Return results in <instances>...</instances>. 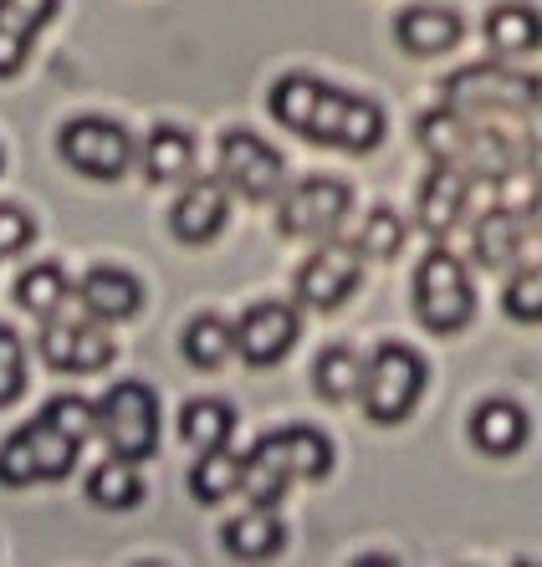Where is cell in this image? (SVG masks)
<instances>
[{"label": "cell", "mask_w": 542, "mask_h": 567, "mask_svg": "<svg viewBox=\"0 0 542 567\" xmlns=\"http://www.w3.org/2000/svg\"><path fill=\"white\" fill-rule=\"evenodd\" d=\"M415 138L430 154V164H456V169H471V154H477V118L461 113V107H430L415 118Z\"/></svg>", "instance_id": "16"}, {"label": "cell", "mask_w": 542, "mask_h": 567, "mask_svg": "<svg viewBox=\"0 0 542 567\" xmlns=\"http://www.w3.org/2000/svg\"><path fill=\"white\" fill-rule=\"evenodd\" d=\"M333 471V440L313 424H287L272 435L256 440V450L246 455V486L241 496H252L256 506H277L282 491L292 481H323Z\"/></svg>", "instance_id": "2"}, {"label": "cell", "mask_w": 542, "mask_h": 567, "mask_svg": "<svg viewBox=\"0 0 542 567\" xmlns=\"http://www.w3.org/2000/svg\"><path fill=\"white\" fill-rule=\"evenodd\" d=\"M502 307L512 322H542V261L512 266V277L502 287Z\"/></svg>", "instance_id": "30"}, {"label": "cell", "mask_w": 542, "mask_h": 567, "mask_svg": "<svg viewBox=\"0 0 542 567\" xmlns=\"http://www.w3.org/2000/svg\"><path fill=\"white\" fill-rule=\"evenodd\" d=\"M415 312L430 332H461L477 312V291L466 277L461 256L450 251H430L415 271Z\"/></svg>", "instance_id": "7"}, {"label": "cell", "mask_w": 542, "mask_h": 567, "mask_svg": "<svg viewBox=\"0 0 542 567\" xmlns=\"http://www.w3.org/2000/svg\"><path fill=\"white\" fill-rule=\"evenodd\" d=\"M348 205H354V195H348L344 179H303V185L282 199L277 225H282V236H292V240H328L344 230Z\"/></svg>", "instance_id": "10"}, {"label": "cell", "mask_w": 542, "mask_h": 567, "mask_svg": "<svg viewBox=\"0 0 542 567\" xmlns=\"http://www.w3.org/2000/svg\"><path fill=\"white\" fill-rule=\"evenodd\" d=\"M41 358L52 363L57 373H98L113 363V338L93 322H52L41 328Z\"/></svg>", "instance_id": "13"}, {"label": "cell", "mask_w": 542, "mask_h": 567, "mask_svg": "<svg viewBox=\"0 0 542 567\" xmlns=\"http://www.w3.org/2000/svg\"><path fill=\"white\" fill-rule=\"evenodd\" d=\"M98 435L108 440L113 455L149 461L160 450V399L149 383H113L98 404Z\"/></svg>", "instance_id": "6"}, {"label": "cell", "mask_w": 542, "mask_h": 567, "mask_svg": "<svg viewBox=\"0 0 542 567\" xmlns=\"http://www.w3.org/2000/svg\"><path fill=\"white\" fill-rule=\"evenodd\" d=\"M37 236V225L21 205H0V256H21Z\"/></svg>", "instance_id": "35"}, {"label": "cell", "mask_w": 542, "mask_h": 567, "mask_svg": "<svg viewBox=\"0 0 542 567\" xmlns=\"http://www.w3.org/2000/svg\"><path fill=\"white\" fill-rule=\"evenodd\" d=\"M78 440L62 435L47 414L21 424L6 445H0V486H37V481H62L78 465Z\"/></svg>", "instance_id": "4"}, {"label": "cell", "mask_w": 542, "mask_h": 567, "mask_svg": "<svg viewBox=\"0 0 542 567\" xmlns=\"http://www.w3.org/2000/svg\"><path fill=\"white\" fill-rule=\"evenodd\" d=\"M297 332H303V322H297V307L292 302H256L236 322V353L252 369H272V363H282L292 353Z\"/></svg>", "instance_id": "12"}, {"label": "cell", "mask_w": 542, "mask_h": 567, "mask_svg": "<svg viewBox=\"0 0 542 567\" xmlns=\"http://www.w3.org/2000/svg\"><path fill=\"white\" fill-rule=\"evenodd\" d=\"M221 179H225V189H236L241 199L266 205V199H277L282 185H287V164H282V154L266 144V138L236 128L221 138Z\"/></svg>", "instance_id": "9"}, {"label": "cell", "mask_w": 542, "mask_h": 567, "mask_svg": "<svg viewBox=\"0 0 542 567\" xmlns=\"http://www.w3.org/2000/svg\"><path fill=\"white\" fill-rule=\"evenodd\" d=\"M41 414H47V420H52L57 430H62V435H72V440H78V445H82V440H88V435H93V430H98V404H88V399H82V394H57V399H52V404H47V410H41Z\"/></svg>", "instance_id": "32"}, {"label": "cell", "mask_w": 542, "mask_h": 567, "mask_svg": "<svg viewBox=\"0 0 542 567\" xmlns=\"http://www.w3.org/2000/svg\"><path fill=\"white\" fill-rule=\"evenodd\" d=\"M180 435L195 450H221L236 435V410L221 404V399H190L185 414H180Z\"/></svg>", "instance_id": "26"}, {"label": "cell", "mask_w": 542, "mask_h": 567, "mask_svg": "<svg viewBox=\"0 0 542 567\" xmlns=\"http://www.w3.org/2000/svg\"><path fill=\"white\" fill-rule=\"evenodd\" d=\"M16 302L27 307L31 317H57L67 302V277H62V266L57 261H41L31 266L27 277L16 281Z\"/></svg>", "instance_id": "29"}, {"label": "cell", "mask_w": 542, "mask_h": 567, "mask_svg": "<svg viewBox=\"0 0 542 567\" xmlns=\"http://www.w3.org/2000/svg\"><path fill=\"white\" fill-rule=\"evenodd\" d=\"M471 251L487 271H512L522 266V210L512 205H491L471 225Z\"/></svg>", "instance_id": "17"}, {"label": "cell", "mask_w": 542, "mask_h": 567, "mask_svg": "<svg viewBox=\"0 0 542 567\" xmlns=\"http://www.w3.org/2000/svg\"><path fill=\"white\" fill-rule=\"evenodd\" d=\"M225 215H231V189H225V179H190L185 195L174 199L170 225L185 246H205V240H215L225 230Z\"/></svg>", "instance_id": "14"}, {"label": "cell", "mask_w": 542, "mask_h": 567, "mask_svg": "<svg viewBox=\"0 0 542 567\" xmlns=\"http://www.w3.org/2000/svg\"><path fill=\"white\" fill-rule=\"evenodd\" d=\"M461 37H466V21L456 11H446V6H410L395 21V41L410 56H440Z\"/></svg>", "instance_id": "18"}, {"label": "cell", "mask_w": 542, "mask_h": 567, "mask_svg": "<svg viewBox=\"0 0 542 567\" xmlns=\"http://www.w3.org/2000/svg\"><path fill=\"white\" fill-rule=\"evenodd\" d=\"M21 389H27V353L11 328H0V404L21 399Z\"/></svg>", "instance_id": "34"}, {"label": "cell", "mask_w": 542, "mask_h": 567, "mask_svg": "<svg viewBox=\"0 0 542 567\" xmlns=\"http://www.w3.org/2000/svg\"><path fill=\"white\" fill-rule=\"evenodd\" d=\"M399 246H405V220L395 210H374L358 230V251L369 261H389V256H399Z\"/></svg>", "instance_id": "31"}, {"label": "cell", "mask_w": 542, "mask_h": 567, "mask_svg": "<svg viewBox=\"0 0 542 567\" xmlns=\"http://www.w3.org/2000/svg\"><path fill=\"white\" fill-rule=\"evenodd\" d=\"M144 169L154 185L190 179V169H195V138H190L185 128H174V123H160L144 144Z\"/></svg>", "instance_id": "24"}, {"label": "cell", "mask_w": 542, "mask_h": 567, "mask_svg": "<svg viewBox=\"0 0 542 567\" xmlns=\"http://www.w3.org/2000/svg\"><path fill=\"white\" fill-rule=\"evenodd\" d=\"M231 353H236V328H231L225 317L205 312L185 328V358L195 369H221Z\"/></svg>", "instance_id": "28"}, {"label": "cell", "mask_w": 542, "mask_h": 567, "mask_svg": "<svg viewBox=\"0 0 542 567\" xmlns=\"http://www.w3.org/2000/svg\"><path fill=\"white\" fill-rule=\"evenodd\" d=\"M52 16H57V0H0V31H16V37H27V41Z\"/></svg>", "instance_id": "33"}, {"label": "cell", "mask_w": 542, "mask_h": 567, "mask_svg": "<svg viewBox=\"0 0 542 567\" xmlns=\"http://www.w3.org/2000/svg\"><path fill=\"white\" fill-rule=\"evenodd\" d=\"M466 215H471V169L436 164L420 185V225L440 240V236H450Z\"/></svg>", "instance_id": "15"}, {"label": "cell", "mask_w": 542, "mask_h": 567, "mask_svg": "<svg viewBox=\"0 0 542 567\" xmlns=\"http://www.w3.org/2000/svg\"><path fill=\"white\" fill-rule=\"evenodd\" d=\"M88 496H93V506H103V512H129V506H139L144 502L139 461H129V455L103 461L93 475H88Z\"/></svg>", "instance_id": "25"}, {"label": "cell", "mask_w": 542, "mask_h": 567, "mask_svg": "<svg viewBox=\"0 0 542 567\" xmlns=\"http://www.w3.org/2000/svg\"><path fill=\"white\" fill-rule=\"evenodd\" d=\"M313 383H318V394L328 399V404H348V399L364 394V363H358L354 348H328V353L318 358V369H313Z\"/></svg>", "instance_id": "27"}, {"label": "cell", "mask_w": 542, "mask_h": 567, "mask_svg": "<svg viewBox=\"0 0 542 567\" xmlns=\"http://www.w3.org/2000/svg\"><path fill=\"white\" fill-rule=\"evenodd\" d=\"M57 148L88 179H119L133 164V133L113 118H72L57 138Z\"/></svg>", "instance_id": "8"}, {"label": "cell", "mask_w": 542, "mask_h": 567, "mask_svg": "<svg viewBox=\"0 0 542 567\" xmlns=\"http://www.w3.org/2000/svg\"><path fill=\"white\" fill-rule=\"evenodd\" d=\"M446 103L481 118V113H532L542 107V82L532 72L507 66V56L497 62H477L461 66L456 78H446Z\"/></svg>", "instance_id": "3"}, {"label": "cell", "mask_w": 542, "mask_h": 567, "mask_svg": "<svg viewBox=\"0 0 542 567\" xmlns=\"http://www.w3.org/2000/svg\"><path fill=\"white\" fill-rule=\"evenodd\" d=\"M282 542H287V527L272 506H256L236 522H225V553L241 557V563H262V557H277Z\"/></svg>", "instance_id": "20"}, {"label": "cell", "mask_w": 542, "mask_h": 567, "mask_svg": "<svg viewBox=\"0 0 542 567\" xmlns=\"http://www.w3.org/2000/svg\"><path fill=\"white\" fill-rule=\"evenodd\" d=\"M522 261H542V195L522 205Z\"/></svg>", "instance_id": "36"}, {"label": "cell", "mask_w": 542, "mask_h": 567, "mask_svg": "<svg viewBox=\"0 0 542 567\" xmlns=\"http://www.w3.org/2000/svg\"><path fill=\"white\" fill-rule=\"evenodd\" d=\"M78 297L88 307V317H98V322H123V317H133L144 307V287L129 271H119V266H93L82 277Z\"/></svg>", "instance_id": "19"}, {"label": "cell", "mask_w": 542, "mask_h": 567, "mask_svg": "<svg viewBox=\"0 0 542 567\" xmlns=\"http://www.w3.org/2000/svg\"><path fill=\"white\" fill-rule=\"evenodd\" d=\"M31 56V41L16 37V31H0V78H16Z\"/></svg>", "instance_id": "37"}, {"label": "cell", "mask_w": 542, "mask_h": 567, "mask_svg": "<svg viewBox=\"0 0 542 567\" xmlns=\"http://www.w3.org/2000/svg\"><path fill=\"white\" fill-rule=\"evenodd\" d=\"M471 440H477L481 455H517L528 445V414L517 410L512 399H487L471 414Z\"/></svg>", "instance_id": "21"}, {"label": "cell", "mask_w": 542, "mask_h": 567, "mask_svg": "<svg viewBox=\"0 0 542 567\" xmlns=\"http://www.w3.org/2000/svg\"><path fill=\"white\" fill-rule=\"evenodd\" d=\"M425 363L420 353H410L405 343H384L379 353L364 363V414H369L374 424H399L410 420V410L420 404L425 394Z\"/></svg>", "instance_id": "5"}, {"label": "cell", "mask_w": 542, "mask_h": 567, "mask_svg": "<svg viewBox=\"0 0 542 567\" xmlns=\"http://www.w3.org/2000/svg\"><path fill=\"white\" fill-rule=\"evenodd\" d=\"M272 118L282 128L303 133L313 144L348 148V154H369L384 144V107L369 97L338 93L328 82L307 78V72H287L272 87Z\"/></svg>", "instance_id": "1"}, {"label": "cell", "mask_w": 542, "mask_h": 567, "mask_svg": "<svg viewBox=\"0 0 542 567\" xmlns=\"http://www.w3.org/2000/svg\"><path fill=\"white\" fill-rule=\"evenodd\" d=\"M241 486H246V455H231V445L200 450L195 471H190V496L200 506L231 502V496H241Z\"/></svg>", "instance_id": "23"}, {"label": "cell", "mask_w": 542, "mask_h": 567, "mask_svg": "<svg viewBox=\"0 0 542 567\" xmlns=\"http://www.w3.org/2000/svg\"><path fill=\"white\" fill-rule=\"evenodd\" d=\"M487 47L491 56H528L542 47V16L532 11V6H522V0H507V6H497V11L487 16Z\"/></svg>", "instance_id": "22"}, {"label": "cell", "mask_w": 542, "mask_h": 567, "mask_svg": "<svg viewBox=\"0 0 542 567\" xmlns=\"http://www.w3.org/2000/svg\"><path fill=\"white\" fill-rule=\"evenodd\" d=\"M358 277H364V251L328 236L323 251H313L297 271V302L313 307V312H338L358 291Z\"/></svg>", "instance_id": "11"}]
</instances>
